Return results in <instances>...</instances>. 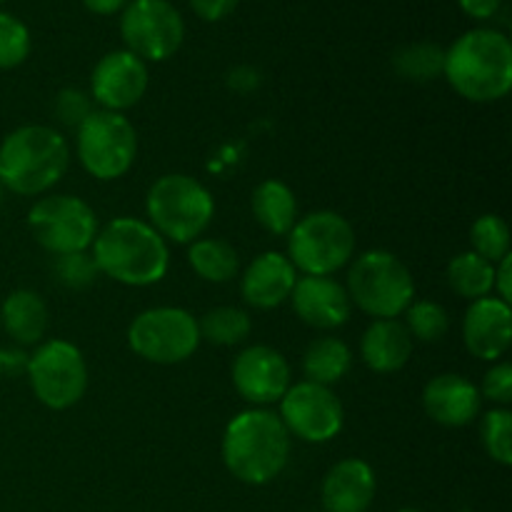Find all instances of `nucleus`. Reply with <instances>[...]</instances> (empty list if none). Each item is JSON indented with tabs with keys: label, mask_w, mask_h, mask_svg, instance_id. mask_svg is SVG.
I'll return each mask as SVG.
<instances>
[{
	"label": "nucleus",
	"mask_w": 512,
	"mask_h": 512,
	"mask_svg": "<svg viewBox=\"0 0 512 512\" xmlns=\"http://www.w3.org/2000/svg\"><path fill=\"white\" fill-rule=\"evenodd\" d=\"M443 75L470 103H495L512 88V43L493 28H475L460 35L443 60Z\"/></svg>",
	"instance_id": "nucleus-1"
},
{
	"label": "nucleus",
	"mask_w": 512,
	"mask_h": 512,
	"mask_svg": "<svg viewBox=\"0 0 512 512\" xmlns=\"http://www.w3.org/2000/svg\"><path fill=\"white\" fill-rule=\"evenodd\" d=\"M220 453L228 473L240 483L268 485L288 465L290 433L275 413L250 408L230 420Z\"/></svg>",
	"instance_id": "nucleus-2"
},
{
	"label": "nucleus",
	"mask_w": 512,
	"mask_h": 512,
	"mask_svg": "<svg viewBox=\"0 0 512 512\" xmlns=\"http://www.w3.org/2000/svg\"><path fill=\"white\" fill-rule=\"evenodd\" d=\"M93 260L100 273L115 283L145 288L165 278L170 253L168 243L150 223L138 218H115L95 235Z\"/></svg>",
	"instance_id": "nucleus-3"
},
{
	"label": "nucleus",
	"mask_w": 512,
	"mask_h": 512,
	"mask_svg": "<svg viewBox=\"0 0 512 512\" xmlns=\"http://www.w3.org/2000/svg\"><path fill=\"white\" fill-rule=\"evenodd\" d=\"M70 165V145L48 125H23L0 143V185L15 195H43Z\"/></svg>",
	"instance_id": "nucleus-4"
},
{
	"label": "nucleus",
	"mask_w": 512,
	"mask_h": 512,
	"mask_svg": "<svg viewBox=\"0 0 512 512\" xmlns=\"http://www.w3.org/2000/svg\"><path fill=\"white\" fill-rule=\"evenodd\" d=\"M150 225L168 243H193L208 230L215 215V200L203 183L183 173L163 175L145 198Z\"/></svg>",
	"instance_id": "nucleus-5"
},
{
	"label": "nucleus",
	"mask_w": 512,
	"mask_h": 512,
	"mask_svg": "<svg viewBox=\"0 0 512 512\" xmlns=\"http://www.w3.org/2000/svg\"><path fill=\"white\" fill-rule=\"evenodd\" d=\"M350 303L375 320H393L408 310L415 298V283L408 265L388 250H368L348 273Z\"/></svg>",
	"instance_id": "nucleus-6"
},
{
	"label": "nucleus",
	"mask_w": 512,
	"mask_h": 512,
	"mask_svg": "<svg viewBox=\"0 0 512 512\" xmlns=\"http://www.w3.org/2000/svg\"><path fill=\"white\" fill-rule=\"evenodd\" d=\"M355 253V230L340 213L315 210L288 233V258L305 275H333Z\"/></svg>",
	"instance_id": "nucleus-7"
},
{
	"label": "nucleus",
	"mask_w": 512,
	"mask_h": 512,
	"mask_svg": "<svg viewBox=\"0 0 512 512\" xmlns=\"http://www.w3.org/2000/svg\"><path fill=\"white\" fill-rule=\"evenodd\" d=\"M75 153L93 178L118 180L133 168L138 133L123 113L93 110L78 128Z\"/></svg>",
	"instance_id": "nucleus-8"
},
{
	"label": "nucleus",
	"mask_w": 512,
	"mask_h": 512,
	"mask_svg": "<svg viewBox=\"0 0 512 512\" xmlns=\"http://www.w3.org/2000/svg\"><path fill=\"white\" fill-rule=\"evenodd\" d=\"M128 345L138 358L155 365H178L193 358L200 345L198 320L183 308H150L135 315Z\"/></svg>",
	"instance_id": "nucleus-9"
},
{
	"label": "nucleus",
	"mask_w": 512,
	"mask_h": 512,
	"mask_svg": "<svg viewBox=\"0 0 512 512\" xmlns=\"http://www.w3.org/2000/svg\"><path fill=\"white\" fill-rule=\"evenodd\" d=\"M28 228L40 248L53 253L55 258L88 253L98 235V215L83 198L48 195L30 208Z\"/></svg>",
	"instance_id": "nucleus-10"
},
{
	"label": "nucleus",
	"mask_w": 512,
	"mask_h": 512,
	"mask_svg": "<svg viewBox=\"0 0 512 512\" xmlns=\"http://www.w3.org/2000/svg\"><path fill=\"white\" fill-rule=\"evenodd\" d=\"M35 398L50 410H68L88 390V365L83 353L68 340H48L28 355L25 368Z\"/></svg>",
	"instance_id": "nucleus-11"
},
{
	"label": "nucleus",
	"mask_w": 512,
	"mask_h": 512,
	"mask_svg": "<svg viewBox=\"0 0 512 512\" xmlns=\"http://www.w3.org/2000/svg\"><path fill=\"white\" fill-rule=\"evenodd\" d=\"M120 35L125 50L143 63H163L183 45L185 23L170 0H128L120 15Z\"/></svg>",
	"instance_id": "nucleus-12"
},
{
	"label": "nucleus",
	"mask_w": 512,
	"mask_h": 512,
	"mask_svg": "<svg viewBox=\"0 0 512 512\" xmlns=\"http://www.w3.org/2000/svg\"><path fill=\"white\" fill-rule=\"evenodd\" d=\"M280 420L285 430L305 443H328L343 430V403L330 388L318 383H295L280 398Z\"/></svg>",
	"instance_id": "nucleus-13"
},
{
	"label": "nucleus",
	"mask_w": 512,
	"mask_h": 512,
	"mask_svg": "<svg viewBox=\"0 0 512 512\" xmlns=\"http://www.w3.org/2000/svg\"><path fill=\"white\" fill-rule=\"evenodd\" d=\"M150 83L148 65L130 50H113L95 63L90 73V98L100 110H123L140 103Z\"/></svg>",
	"instance_id": "nucleus-14"
},
{
	"label": "nucleus",
	"mask_w": 512,
	"mask_h": 512,
	"mask_svg": "<svg viewBox=\"0 0 512 512\" xmlns=\"http://www.w3.org/2000/svg\"><path fill=\"white\" fill-rule=\"evenodd\" d=\"M233 385L250 405L280 403L290 388V365L280 350L270 345H250L235 358Z\"/></svg>",
	"instance_id": "nucleus-15"
},
{
	"label": "nucleus",
	"mask_w": 512,
	"mask_h": 512,
	"mask_svg": "<svg viewBox=\"0 0 512 512\" xmlns=\"http://www.w3.org/2000/svg\"><path fill=\"white\" fill-rule=\"evenodd\" d=\"M463 343L473 358L495 363L512 343V310L500 298H480L470 303L463 318Z\"/></svg>",
	"instance_id": "nucleus-16"
},
{
	"label": "nucleus",
	"mask_w": 512,
	"mask_h": 512,
	"mask_svg": "<svg viewBox=\"0 0 512 512\" xmlns=\"http://www.w3.org/2000/svg\"><path fill=\"white\" fill-rule=\"evenodd\" d=\"M290 298H293L295 315L305 325L318 330L340 328L353 313L348 290L330 275H303L295 283Z\"/></svg>",
	"instance_id": "nucleus-17"
},
{
	"label": "nucleus",
	"mask_w": 512,
	"mask_h": 512,
	"mask_svg": "<svg viewBox=\"0 0 512 512\" xmlns=\"http://www.w3.org/2000/svg\"><path fill=\"white\" fill-rule=\"evenodd\" d=\"M298 283V270L283 253H263L245 268L240 280V295L258 310H273L283 305Z\"/></svg>",
	"instance_id": "nucleus-18"
},
{
	"label": "nucleus",
	"mask_w": 512,
	"mask_h": 512,
	"mask_svg": "<svg viewBox=\"0 0 512 512\" xmlns=\"http://www.w3.org/2000/svg\"><path fill=\"white\" fill-rule=\"evenodd\" d=\"M375 470L360 458H345L328 470L320 488L325 512H368L375 500Z\"/></svg>",
	"instance_id": "nucleus-19"
},
{
	"label": "nucleus",
	"mask_w": 512,
	"mask_h": 512,
	"mask_svg": "<svg viewBox=\"0 0 512 512\" xmlns=\"http://www.w3.org/2000/svg\"><path fill=\"white\" fill-rule=\"evenodd\" d=\"M480 390L468 378L455 373L438 375L423 390V408L428 418H433L445 428H465L480 413Z\"/></svg>",
	"instance_id": "nucleus-20"
},
{
	"label": "nucleus",
	"mask_w": 512,
	"mask_h": 512,
	"mask_svg": "<svg viewBox=\"0 0 512 512\" xmlns=\"http://www.w3.org/2000/svg\"><path fill=\"white\" fill-rule=\"evenodd\" d=\"M360 358L373 373H398L413 358V338L398 318L373 320L360 338Z\"/></svg>",
	"instance_id": "nucleus-21"
},
{
	"label": "nucleus",
	"mask_w": 512,
	"mask_h": 512,
	"mask_svg": "<svg viewBox=\"0 0 512 512\" xmlns=\"http://www.w3.org/2000/svg\"><path fill=\"white\" fill-rule=\"evenodd\" d=\"M48 318V305L35 290H13L0 308L5 333L18 345H38L48 330Z\"/></svg>",
	"instance_id": "nucleus-22"
},
{
	"label": "nucleus",
	"mask_w": 512,
	"mask_h": 512,
	"mask_svg": "<svg viewBox=\"0 0 512 512\" xmlns=\"http://www.w3.org/2000/svg\"><path fill=\"white\" fill-rule=\"evenodd\" d=\"M253 215L270 235H288L298 223V200L283 180H263L253 190Z\"/></svg>",
	"instance_id": "nucleus-23"
},
{
	"label": "nucleus",
	"mask_w": 512,
	"mask_h": 512,
	"mask_svg": "<svg viewBox=\"0 0 512 512\" xmlns=\"http://www.w3.org/2000/svg\"><path fill=\"white\" fill-rule=\"evenodd\" d=\"M350 365H353L350 348L340 338H330V335L313 340L303 355L305 378L325 388L340 383L348 375Z\"/></svg>",
	"instance_id": "nucleus-24"
},
{
	"label": "nucleus",
	"mask_w": 512,
	"mask_h": 512,
	"mask_svg": "<svg viewBox=\"0 0 512 512\" xmlns=\"http://www.w3.org/2000/svg\"><path fill=\"white\" fill-rule=\"evenodd\" d=\"M188 263L195 275L208 283H228L238 275V250L220 238H198L190 243Z\"/></svg>",
	"instance_id": "nucleus-25"
},
{
	"label": "nucleus",
	"mask_w": 512,
	"mask_h": 512,
	"mask_svg": "<svg viewBox=\"0 0 512 512\" xmlns=\"http://www.w3.org/2000/svg\"><path fill=\"white\" fill-rule=\"evenodd\" d=\"M448 285L455 295L470 303L488 298L495 288V265L473 250L455 255L448 263Z\"/></svg>",
	"instance_id": "nucleus-26"
},
{
	"label": "nucleus",
	"mask_w": 512,
	"mask_h": 512,
	"mask_svg": "<svg viewBox=\"0 0 512 512\" xmlns=\"http://www.w3.org/2000/svg\"><path fill=\"white\" fill-rule=\"evenodd\" d=\"M200 340L220 345V348H233V345L245 343L253 333V320L243 308H233V305H223L198 320Z\"/></svg>",
	"instance_id": "nucleus-27"
},
{
	"label": "nucleus",
	"mask_w": 512,
	"mask_h": 512,
	"mask_svg": "<svg viewBox=\"0 0 512 512\" xmlns=\"http://www.w3.org/2000/svg\"><path fill=\"white\" fill-rule=\"evenodd\" d=\"M403 315V325L408 328L410 338L420 340V343H438L450 330L448 310L433 300H413Z\"/></svg>",
	"instance_id": "nucleus-28"
},
{
	"label": "nucleus",
	"mask_w": 512,
	"mask_h": 512,
	"mask_svg": "<svg viewBox=\"0 0 512 512\" xmlns=\"http://www.w3.org/2000/svg\"><path fill=\"white\" fill-rule=\"evenodd\" d=\"M445 50L435 43H415L405 45L395 53L393 65L403 78L408 80H433L435 75H443Z\"/></svg>",
	"instance_id": "nucleus-29"
},
{
	"label": "nucleus",
	"mask_w": 512,
	"mask_h": 512,
	"mask_svg": "<svg viewBox=\"0 0 512 512\" xmlns=\"http://www.w3.org/2000/svg\"><path fill=\"white\" fill-rule=\"evenodd\" d=\"M470 245H473V253H478L488 263L498 265L505 255H510L508 223L500 215H480L470 228Z\"/></svg>",
	"instance_id": "nucleus-30"
},
{
	"label": "nucleus",
	"mask_w": 512,
	"mask_h": 512,
	"mask_svg": "<svg viewBox=\"0 0 512 512\" xmlns=\"http://www.w3.org/2000/svg\"><path fill=\"white\" fill-rule=\"evenodd\" d=\"M485 453L500 465H512V413L508 408H493L483 415L480 423Z\"/></svg>",
	"instance_id": "nucleus-31"
},
{
	"label": "nucleus",
	"mask_w": 512,
	"mask_h": 512,
	"mask_svg": "<svg viewBox=\"0 0 512 512\" xmlns=\"http://www.w3.org/2000/svg\"><path fill=\"white\" fill-rule=\"evenodd\" d=\"M33 38L28 25L15 15L0 10V70H13L28 60Z\"/></svg>",
	"instance_id": "nucleus-32"
},
{
	"label": "nucleus",
	"mask_w": 512,
	"mask_h": 512,
	"mask_svg": "<svg viewBox=\"0 0 512 512\" xmlns=\"http://www.w3.org/2000/svg\"><path fill=\"white\" fill-rule=\"evenodd\" d=\"M55 275H58V280L65 285V288L83 290L98 280L100 270L98 265H95L93 255L70 253V255H58V260H55Z\"/></svg>",
	"instance_id": "nucleus-33"
},
{
	"label": "nucleus",
	"mask_w": 512,
	"mask_h": 512,
	"mask_svg": "<svg viewBox=\"0 0 512 512\" xmlns=\"http://www.w3.org/2000/svg\"><path fill=\"white\" fill-rule=\"evenodd\" d=\"M93 110V98L78 88L60 90L58 98H55V115H58L60 123L70 125V128H80Z\"/></svg>",
	"instance_id": "nucleus-34"
},
{
	"label": "nucleus",
	"mask_w": 512,
	"mask_h": 512,
	"mask_svg": "<svg viewBox=\"0 0 512 512\" xmlns=\"http://www.w3.org/2000/svg\"><path fill=\"white\" fill-rule=\"evenodd\" d=\"M480 398H488L498 405L512 403V368L508 363H498L485 373L483 388H480Z\"/></svg>",
	"instance_id": "nucleus-35"
},
{
	"label": "nucleus",
	"mask_w": 512,
	"mask_h": 512,
	"mask_svg": "<svg viewBox=\"0 0 512 512\" xmlns=\"http://www.w3.org/2000/svg\"><path fill=\"white\" fill-rule=\"evenodd\" d=\"M188 3L200 20H205V23H218V20L228 18L238 8L240 0H188Z\"/></svg>",
	"instance_id": "nucleus-36"
},
{
	"label": "nucleus",
	"mask_w": 512,
	"mask_h": 512,
	"mask_svg": "<svg viewBox=\"0 0 512 512\" xmlns=\"http://www.w3.org/2000/svg\"><path fill=\"white\" fill-rule=\"evenodd\" d=\"M495 293L503 303H510L512 295V255H505L498 265H495Z\"/></svg>",
	"instance_id": "nucleus-37"
},
{
	"label": "nucleus",
	"mask_w": 512,
	"mask_h": 512,
	"mask_svg": "<svg viewBox=\"0 0 512 512\" xmlns=\"http://www.w3.org/2000/svg\"><path fill=\"white\" fill-rule=\"evenodd\" d=\"M228 85L233 90H238V93H250V90H255L260 85L258 70L250 68V65H240V68H235L228 75Z\"/></svg>",
	"instance_id": "nucleus-38"
},
{
	"label": "nucleus",
	"mask_w": 512,
	"mask_h": 512,
	"mask_svg": "<svg viewBox=\"0 0 512 512\" xmlns=\"http://www.w3.org/2000/svg\"><path fill=\"white\" fill-rule=\"evenodd\" d=\"M465 15L475 20H490L500 10L503 0H458Z\"/></svg>",
	"instance_id": "nucleus-39"
},
{
	"label": "nucleus",
	"mask_w": 512,
	"mask_h": 512,
	"mask_svg": "<svg viewBox=\"0 0 512 512\" xmlns=\"http://www.w3.org/2000/svg\"><path fill=\"white\" fill-rule=\"evenodd\" d=\"M25 368H28V355L13 348L0 350V375L23 373Z\"/></svg>",
	"instance_id": "nucleus-40"
},
{
	"label": "nucleus",
	"mask_w": 512,
	"mask_h": 512,
	"mask_svg": "<svg viewBox=\"0 0 512 512\" xmlns=\"http://www.w3.org/2000/svg\"><path fill=\"white\" fill-rule=\"evenodd\" d=\"M83 5L95 15H115L123 13L128 0H83Z\"/></svg>",
	"instance_id": "nucleus-41"
},
{
	"label": "nucleus",
	"mask_w": 512,
	"mask_h": 512,
	"mask_svg": "<svg viewBox=\"0 0 512 512\" xmlns=\"http://www.w3.org/2000/svg\"><path fill=\"white\" fill-rule=\"evenodd\" d=\"M398 512H423V510H418V508H400Z\"/></svg>",
	"instance_id": "nucleus-42"
},
{
	"label": "nucleus",
	"mask_w": 512,
	"mask_h": 512,
	"mask_svg": "<svg viewBox=\"0 0 512 512\" xmlns=\"http://www.w3.org/2000/svg\"><path fill=\"white\" fill-rule=\"evenodd\" d=\"M0 3H5V0H0Z\"/></svg>",
	"instance_id": "nucleus-43"
}]
</instances>
